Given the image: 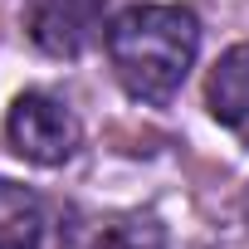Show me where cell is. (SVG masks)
<instances>
[{"instance_id": "obj_1", "label": "cell", "mask_w": 249, "mask_h": 249, "mask_svg": "<svg viewBox=\"0 0 249 249\" xmlns=\"http://www.w3.org/2000/svg\"><path fill=\"white\" fill-rule=\"evenodd\" d=\"M200 25L186 5H132L107 25V59L137 103H171L196 64Z\"/></svg>"}, {"instance_id": "obj_2", "label": "cell", "mask_w": 249, "mask_h": 249, "mask_svg": "<svg viewBox=\"0 0 249 249\" xmlns=\"http://www.w3.org/2000/svg\"><path fill=\"white\" fill-rule=\"evenodd\" d=\"M5 137L15 147V157L35 161V166H64L78 142H83V127H78V117L49 98V93H20L10 117H5Z\"/></svg>"}, {"instance_id": "obj_3", "label": "cell", "mask_w": 249, "mask_h": 249, "mask_svg": "<svg viewBox=\"0 0 249 249\" xmlns=\"http://www.w3.org/2000/svg\"><path fill=\"white\" fill-rule=\"evenodd\" d=\"M205 103L225 132L249 142V44H234L220 54V64L205 78Z\"/></svg>"}, {"instance_id": "obj_4", "label": "cell", "mask_w": 249, "mask_h": 249, "mask_svg": "<svg viewBox=\"0 0 249 249\" xmlns=\"http://www.w3.org/2000/svg\"><path fill=\"white\" fill-rule=\"evenodd\" d=\"M98 30V0H35L30 35L49 54H78Z\"/></svg>"}, {"instance_id": "obj_5", "label": "cell", "mask_w": 249, "mask_h": 249, "mask_svg": "<svg viewBox=\"0 0 249 249\" xmlns=\"http://www.w3.org/2000/svg\"><path fill=\"white\" fill-rule=\"evenodd\" d=\"M69 249H166V234L142 210H112V215L83 220L73 230Z\"/></svg>"}, {"instance_id": "obj_6", "label": "cell", "mask_w": 249, "mask_h": 249, "mask_svg": "<svg viewBox=\"0 0 249 249\" xmlns=\"http://www.w3.org/2000/svg\"><path fill=\"white\" fill-rule=\"evenodd\" d=\"M39 244H44L39 200L15 181H0V249H39Z\"/></svg>"}, {"instance_id": "obj_7", "label": "cell", "mask_w": 249, "mask_h": 249, "mask_svg": "<svg viewBox=\"0 0 249 249\" xmlns=\"http://www.w3.org/2000/svg\"><path fill=\"white\" fill-rule=\"evenodd\" d=\"M244 220H249V191H244Z\"/></svg>"}]
</instances>
